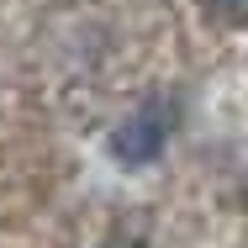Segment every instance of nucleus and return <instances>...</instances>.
Instances as JSON below:
<instances>
[{
  "instance_id": "7ed1b4c3",
  "label": "nucleus",
  "mask_w": 248,
  "mask_h": 248,
  "mask_svg": "<svg viewBox=\"0 0 248 248\" xmlns=\"http://www.w3.org/2000/svg\"><path fill=\"white\" fill-rule=\"evenodd\" d=\"M95 248H148V238H143V232H132V227H111Z\"/></svg>"
},
{
  "instance_id": "f257e3e1",
  "label": "nucleus",
  "mask_w": 248,
  "mask_h": 248,
  "mask_svg": "<svg viewBox=\"0 0 248 248\" xmlns=\"http://www.w3.org/2000/svg\"><path fill=\"white\" fill-rule=\"evenodd\" d=\"M174 116H180V100L174 95H148L116 132H111V158L116 164H127V169H143L153 164L158 153L169 148V132H174Z\"/></svg>"
},
{
  "instance_id": "f03ea898",
  "label": "nucleus",
  "mask_w": 248,
  "mask_h": 248,
  "mask_svg": "<svg viewBox=\"0 0 248 248\" xmlns=\"http://www.w3.org/2000/svg\"><path fill=\"white\" fill-rule=\"evenodd\" d=\"M201 16L217 21V27H243L248 21V0H196Z\"/></svg>"
}]
</instances>
